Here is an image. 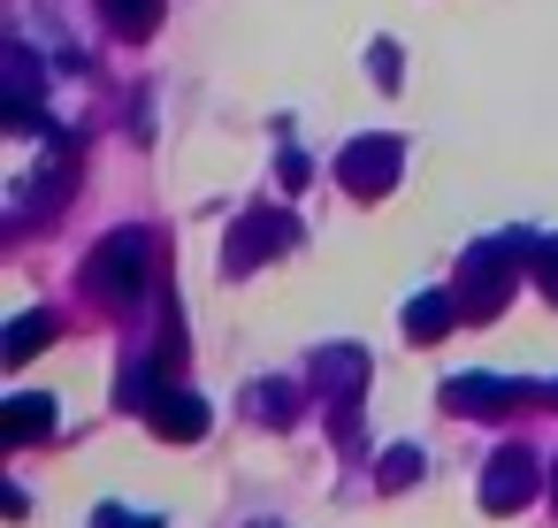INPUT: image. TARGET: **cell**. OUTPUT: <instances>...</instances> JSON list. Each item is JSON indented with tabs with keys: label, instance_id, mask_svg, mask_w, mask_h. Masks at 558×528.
<instances>
[{
	"label": "cell",
	"instance_id": "obj_11",
	"mask_svg": "<svg viewBox=\"0 0 558 528\" xmlns=\"http://www.w3.org/2000/svg\"><path fill=\"white\" fill-rule=\"evenodd\" d=\"M451 322H466L451 291H421V299H405V337H413V345H436V337H451Z\"/></svg>",
	"mask_w": 558,
	"mask_h": 528
},
{
	"label": "cell",
	"instance_id": "obj_20",
	"mask_svg": "<svg viewBox=\"0 0 558 528\" xmlns=\"http://www.w3.org/2000/svg\"><path fill=\"white\" fill-rule=\"evenodd\" d=\"M367 70H375V85H383V93H398V47H375V55H367Z\"/></svg>",
	"mask_w": 558,
	"mask_h": 528
},
{
	"label": "cell",
	"instance_id": "obj_5",
	"mask_svg": "<svg viewBox=\"0 0 558 528\" xmlns=\"http://www.w3.org/2000/svg\"><path fill=\"white\" fill-rule=\"evenodd\" d=\"M535 490H543V459L520 452V444H505V452L482 467V505H489V513H520V505H535Z\"/></svg>",
	"mask_w": 558,
	"mask_h": 528
},
{
	"label": "cell",
	"instance_id": "obj_22",
	"mask_svg": "<svg viewBox=\"0 0 558 528\" xmlns=\"http://www.w3.org/2000/svg\"><path fill=\"white\" fill-rule=\"evenodd\" d=\"M245 528H276V520H245Z\"/></svg>",
	"mask_w": 558,
	"mask_h": 528
},
{
	"label": "cell",
	"instance_id": "obj_19",
	"mask_svg": "<svg viewBox=\"0 0 558 528\" xmlns=\"http://www.w3.org/2000/svg\"><path fill=\"white\" fill-rule=\"evenodd\" d=\"M306 177H314V161H306L299 146H283V161H276V184H283V192H299Z\"/></svg>",
	"mask_w": 558,
	"mask_h": 528
},
{
	"label": "cell",
	"instance_id": "obj_13",
	"mask_svg": "<svg viewBox=\"0 0 558 528\" xmlns=\"http://www.w3.org/2000/svg\"><path fill=\"white\" fill-rule=\"evenodd\" d=\"M47 337H54V314H47V307H32V314H16L9 329H0V360L24 368L32 352H47Z\"/></svg>",
	"mask_w": 558,
	"mask_h": 528
},
{
	"label": "cell",
	"instance_id": "obj_2",
	"mask_svg": "<svg viewBox=\"0 0 558 528\" xmlns=\"http://www.w3.org/2000/svg\"><path fill=\"white\" fill-rule=\"evenodd\" d=\"M291 245H299V215H283V207H245V215L230 223V238H222V268H230V276H253V268L283 261Z\"/></svg>",
	"mask_w": 558,
	"mask_h": 528
},
{
	"label": "cell",
	"instance_id": "obj_1",
	"mask_svg": "<svg viewBox=\"0 0 558 528\" xmlns=\"http://www.w3.org/2000/svg\"><path fill=\"white\" fill-rule=\"evenodd\" d=\"M154 284V238L146 230H108L93 253H85V291L100 307H138Z\"/></svg>",
	"mask_w": 558,
	"mask_h": 528
},
{
	"label": "cell",
	"instance_id": "obj_15",
	"mask_svg": "<svg viewBox=\"0 0 558 528\" xmlns=\"http://www.w3.org/2000/svg\"><path fill=\"white\" fill-rule=\"evenodd\" d=\"M421 467H428V459H421V444H390V452H383V467H375V482H383V490H413V482H421Z\"/></svg>",
	"mask_w": 558,
	"mask_h": 528
},
{
	"label": "cell",
	"instance_id": "obj_21",
	"mask_svg": "<svg viewBox=\"0 0 558 528\" xmlns=\"http://www.w3.org/2000/svg\"><path fill=\"white\" fill-rule=\"evenodd\" d=\"M550 505H558V459H550Z\"/></svg>",
	"mask_w": 558,
	"mask_h": 528
},
{
	"label": "cell",
	"instance_id": "obj_17",
	"mask_svg": "<svg viewBox=\"0 0 558 528\" xmlns=\"http://www.w3.org/2000/svg\"><path fill=\"white\" fill-rule=\"evenodd\" d=\"M93 528H161V513H138V505H100Z\"/></svg>",
	"mask_w": 558,
	"mask_h": 528
},
{
	"label": "cell",
	"instance_id": "obj_18",
	"mask_svg": "<svg viewBox=\"0 0 558 528\" xmlns=\"http://www.w3.org/2000/svg\"><path fill=\"white\" fill-rule=\"evenodd\" d=\"M527 268H535V284H543V299H550V307H558V238H543V245H535V261H527Z\"/></svg>",
	"mask_w": 558,
	"mask_h": 528
},
{
	"label": "cell",
	"instance_id": "obj_4",
	"mask_svg": "<svg viewBox=\"0 0 558 528\" xmlns=\"http://www.w3.org/2000/svg\"><path fill=\"white\" fill-rule=\"evenodd\" d=\"M398 177H405V146H398L390 131H375V139H352V146L337 154V184H344L352 200H383Z\"/></svg>",
	"mask_w": 558,
	"mask_h": 528
},
{
	"label": "cell",
	"instance_id": "obj_16",
	"mask_svg": "<svg viewBox=\"0 0 558 528\" xmlns=\"http://www.w3.org/2000/svg\"><path fill=\"white\" fill-rule=\"evenodd\" d=\"M253 413H260L268 429H291V421H299V391H291V383H260V391H253Z\"/></svg>",
	"mask_w": 558,
	"mask_h": 528
},
{
	"label": "cell",
	"instance_id": "obj_12",
	"mask_svg": "<svg viewBox=\"0 0 558 528\" xmlns=\"http://www.w3.org/2000/svg\"><path fill=\"white\" fill-rule=\"evenodd\" d=\"M161 391H169V368H161V360H131V368L116 375V406H123V413H138V421L154 413V398H161Z\"/></svg>",
	"mask_w": 558,
	"mask_h": 528
},
{
	"label": "cell",
	"instance_id": "obj_6",
	"mask_svg": "<svg viewBox=\"0 0 558 528\" xmlns=\"http://www.w3.org/2000/svg\"><path fill=\"white\" fill-rule=\"evenodd\" d=\"M367 375H375V368H367L360 345H322V352L306 360V391H322L329 406H360V398H367Z\"/></svg>",
	"mask_w": 558,
	"mask_h": 528
},
{
	"label": "cell",
	"instance_id": "obj_9",
	"mask_svg": "<svg viewBox=\"0 0 558 528\" xmlns=\"http://www.w3.org/2000/svg\"><path fill=\"white\" fill-rule=\"evenodd\" d=\"M39 436H54V398H47V391H16L9 406H0V444L24 452V444H39Z\"/></svg>",
	"mask_w": 558,
	"mask_h": 528
},
{
	"label": "cell",
	"instance_id": "obj_7",
	"mask_svg": "<svg viewBox=\"0 0 558 528\" xmlns=\"http://www.w3.org/2000/svg\"><path fill=\"white\" fill-rule=\"evenodd\" d=\"M527 398V383H512V375H451L444 383V406L459 413V421H482V413H512Z\"/></svg>",
	"mask_w": 558,
	"mask_h": 528
},
{
	"label": "cell",
	"instance_id": "obj_10",
	"mask_svg": "<svg viewBox=\"0 0 558 528\" xmlns=\"http://www.w3.org/2000/svg\"><path fill=\"white\" fill-rule=\"evenodd\" d=\"M9 131H39V62L24 39H9Z\"/></svg>",
	"mask_w": 558,
	"mask_h": 528
},
{
	"label": "cell",
	"instance_id": "obj_23",
	"mask_svg": "<svg viewBox=\"0 0 558 528\" xmlns=\"http://www.w3.org/2000/svg\"><path fill=\"white\" fill-rule=\"evenodd\" d=\"M550 398H558V383H550Z\"/></svg>",
	"mask_w": 558,
	"mask_h": 528
},
{
	"label": "cell",
	"instance_id": "obj_14",
	"mask_svg": "<svg viewBox=\"0 0 558 528\" xmlns=\"http://www.w3.org/2000/svg\"><path fill=\"white\" fill-rule=\"evenodd\" d=\"M100 16H108L123 39H154V32H161V0H100Z\"/></svg>",
	"mask_w": 558,
	"mask_h": 528
},
{
	"label": "cell",
	"instance_id": "obj_8",
	"mask_svg": "<svg viewBox=\"0 0 558 528\" xmlns=\"http://www.w3.org/2000/svg\"><path fill=\"white\" fill-rule=\"evenodd\" d=\"M207 421H215V413H207V398H199V391H184V383H169V391L154 398V413H146V429H154L161 444H199V436H207Z\"/></svg>",
	"mask_w": 558,
	"mask_h": 528
},
{
	"label": "cell",
	"instance_id": "obj_3",
	"mask_svg": "<svg viewBox=\"0 0 558 528\" xmlns=\"http://www.w3.org/2000/svg\"><path fill=\"white\" fill-rule=\"evenodd\" d=\"M512 238H497V245H474L466 261H459V284H451V299H459V314L466 322H489L505 299H512Z\"/></svg>",
	"mask_w": 558,
	"mask_h": 528
}]
</instances>
